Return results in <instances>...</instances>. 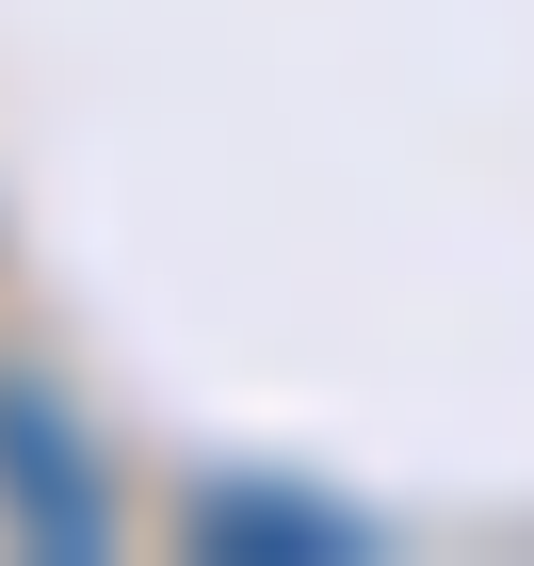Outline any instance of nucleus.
Instances as JSON below:
<instances>
[{"instance_id": "nucleus-2", "label": "nucleus", "mask_w": 534, "mask_h": 566, "mask_svg": "<svg viewBox=\"0 0 534 566\" xmlns=\"http://www.w3.org/2000/svg\"><path fill=\"white\" fill-rule=\"evenodd\" d=\"M195 551H227V566H341V551H373V534H356L341 502H308V485H211V502H195Z\"/></svg>"}, {"instance_id": "nucleus-1", "label": "nucleus", "mask_w": 534, "mask_h": 566, "mask_svg": "<svg viewBox=\"0 0 534 566\" xmlns=\"http://www.w3.org/2000/svg\"><path fill=\"white\" fill-rule=\"evenodd\" d=\"M0 518L33 534V551H114V502H97V470H82V437H65V405L49 389H17L0 373Z\"/></svg>"}]
</instances>
